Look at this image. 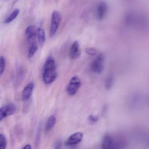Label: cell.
<instances>
[{
    "instance_id": "5b68a950",
    "label": "cell",
    "mask_w": 149,
    "mask_h": 149,
    "mask_svg": "<svg viewBox=\"0 0 149 149\" xmlns=\"http://www.w3.org/2000/svg\"><path fill=\"white\" fill-rule=\"evenodd\" d=\"M16 110L15 105L13 103H9L0 109V121L7 116L13 114Z\"/></svg>"
},
{
    "instance_id": "9a60e30c",
    "label": "cell",
    "mask_w": 149,
    "mask_h": 149,
    "mask_svg": "<svg viewBox=\"0 0 149 149\" xmlns=\"http://www.w3.org/2000/svg\"><path fill=\"white\" fill-rule=\"evenodd\" d=\"M38 45L37 43L32 44L30 45L29 49L28 51V55L27 57L28 58H30L35 55V53L36 52L38 49Z\"/></svg>"
},
{
    "instance_id": "7c38bea8",
    "label": "cell",
    "mask_w": 149,
    "mask_h": 149,
    "mask_svg": "<svg viewBox=\"0 0 149 149\" xmlns=\"http://www.w3.org/2000/svg\"><path fill=\"white\" fill-rule=\"evenodd\" d=\"M114 139L111 135L107 134L104 136L102 143V148L103 149H109L113 144Z\"/></svg>"
},
{
    "instance_id": "9c48e42d",
    "label": "cell",
    "mask_w": 149,
    "mask_h": 149,
    "mask_svg": "<svg viewBox=\"0 0 149 149\" xmlns=\"http://www.w3.org/2000/svg\"><path fill=\"white\" fill-rule=\"evenodd\" d=\"M83 138V134L80 132L73 134L69 137L66 142V144L67 146H73L80 143Z\"/></svg>"
},
{
    "instance_id": "44dd1931",
    "label": "cell",
    "mask_w": 149,
    "mask_h": 149,
    "mask_svg": "<svg viewBox=\"0 0 149 149\" xmlns=\"http://www.w3.org/2000/svg\"><path fill=\"white\" fill-rule=\"evenodd\" d=\"M99 117L98 116L92 115L89 116L88 120L90 122L94 123L97 122L99 120Z\"/></svg>"
},
{
    "instance_id": "603a6c76",
    "label": "cell",
    "mask_w": 149,
    "mask_h": 149,
    "mask_svg": "<svg viewBox=\"0 0 149 149\" xmlns=\"http://www.w3.org/2000/svg\"><path fill=\"white\" fill-rule=\"evenodd\" d=\"M23 149H31V146L29 144H27L24 147Z\"/></svg>"
},
{
    "instance_id": "277c9868",
    "label": "cell",
    "mask_w": 149,
    "mask_h": 149,
    "mask_svg": "<svg viewBox=\"0 0 149 149\" xmlns=\"http://www.w3.org/2000/svg\"><path fill=\"white\" fill-rule=\"evenodd\" d=\"M105 57L102 54H99L94 58L91 65V70L93 73L99 74L103 72L104 69Z\"/></svg>"
},
{
    "instance_id": "ffe728a7",
    "label": "cell",
    "mask_w": 149,
    "mask_h": 149,
    "mask_svg": "<svg viewBox=\"0 0 149 149\" xmlns=\"http://www.w3.org/2000/svg\"><path fill=\"white\" fill-rule=\"evenodd\" d=\"M85 52L88 55L91 56H95L97 53L96 49L94 48H92V47L86 49Z\"/></svg>"
},
{
    "instance_id": "ba28073f",
    "label": "cell",
    "mask_w": 149,
    "mask_h": 149,
    "mask_svg": "<svg viewBox=\"0 0 149 149\" xmlns=\"http://www.w3.org/2000/svg\"><path fill=\"white\" fill-rule=\"evenodd\" d=\"M34 88V84L30 82L27 84L22 92V98L23 101H27L31 97Z\"/></svg>"
},
{
    "instance_id": "e0dca14e",
    "label": "cell",
    "mask_w": 149,
    "mask_h": 149,
    "mask_svg": "<svg viewBox=\"0 0 149 149\" xmlns=\"http://www.w3.org/2000/svg\"><path fill=\"white\" fill-rule=\"evenodd\" d=\"M7 144V140L5 136L0 134V149H5Z\"/></svg>"
},
{
    "instance_id": "6da1fadb",
    "label": "cell",
    "mask_w": 149,
    "mask_h": 149,
    "mask_svg": "<svg viewBox=\"0 0 149 149\" xmlns=\"http://www.w3.org/2000/svg\"><path fill=\"white\" fill-rule=\"evenodd\" d=\"M57 76L55 59L52 56L47 58L43 69V80L45 84H50L56 80Z\"/></svg>"
},
{
    "instance_id": "30bf717a",
    "label": "cell",
    "mask_w": 149,
    "mask_h": 149,
    "mask_svg": "<svg viewBox=\"0 0 149 149\" xmlns=\"http://www.w3.org/2000/svg\"><path fill=\"white\" fill-rule=\"evenodd\" d=\"M108 10V6L104 1H101L99 3L97 8V17L98 19L101 20L106 16Z\"/></svg>"
},
{
    "instance_id": "8992f818",
    "label": "cell",
    "mask_w": 149,
    "mask_h": 149,
    "mask_svg": "<svg viewBox=\"0 0 149 149\" xmlns=\"http://www.w3.org/2000/svg\"><path fill=\"white\" fill-rule=\"evenodd\" d=\"M36 29L37 28L35 26L30 25L28 26L25 30V36L30 45L36 43Z\"/></svg>"
},
{
    "instance_id": "2e32d148",
    "label": "cell",
    "mask_w": 149,
    "mask_h": 149,
    "mask_svg": "<svg viewBox=\"0 0 149 149\" xmlns=\"http://www.w3.org/2000/svg\"><path fill=\"white\" fill-rule=\"evenodd\" d=\"M114 83V79L113 75H109L107 78L105 82V87L107 90H110Z\"/></svg>"
},
{
    "instance_id": "ac0fdd59",
    "label": "cell",
    "mask_w": 149,
    "mask_h": 149,
    "mask_svg": "<svg viewBox=\"0 0 149 149\" xmlns=\"http://www.w3.org/2000/svg\"><path fill=\"white\" fill-rule=\"evenodd\" d=\"M6 66V61L5 58L2 56H0V75L4 72Z\"/></svg>"
},
{
    "instance_id": "52a82bcc",
    "label": "cell",
    "mask_w": 149,
    "mask_h": 149,
    "mask_svg": "<svg viewBox=\"0 0 149 149\" xmlns=\"http://www.w3.org/2000/svg\"><path fill=\"white\" fill-rule=\"evenodd\" d=\"M81 55V49L78 41H76L72 45L70 49V57L73 60L78 59Z\"/></svg>"
},
{
    "instance_id": "5bb4252c",
    "label": "cell",
    "mask_w": 149,
    "mask_h": 149,
    "mask_svg": "<svg viewBox=\"0 0 149 149\" xmlns=\"http://www.w3.org/2000/svg\"><path fill=\"white\" fill-rule=\"evenodd\" d=\"M20 10L18 9H16L14 10L12 13L6 18V19L4 20V23L5 24H8L12 22V21H14L17 17L18 15L19 14Z\"/></svg>"
},
{
    "instance_id": "4fadbf2b",
    "label": "cell",
    "mask_w": 149,
    "mask_h": 149,
    "mask_svg": "<svg viewBox=\"0 0 149 149\" xmlns=\"http://www.w3.org/2000/svg\"><path fill=\"white\" fill-rule=\"evenodd\" d=\"M56 118L55 116L51 115L47 120L45 127V131L48 132L54 127L56 123Z\"/></svg>"
},
{
    "instance_id": "3957f363",
    "label": "cell",
    "mask_w": 149,
    "mask_h": 149,
    "mask_svg": "<svg viewBox=\"0 0 149 149\" xmlns=\"http://www.w3.org/2000/svg\"><path fill=\"white\" fill-rule=\"evenodd\" d=\"M61 21V16L59 12L57 10H53L52 14L51 22L50 27V35L51 37L56 34L59 27Z\"/></svg>"
},
{
    "instance_id": "8fae6325",
    "label": "cell",
    "mask_w": 149,
    "mask_h": 149,
    "mask_svg": "<svg viewBox=\"0 0 149 149\" xmlns=\"http://www.w3.org/2000/svg\"><path fill=\"white\" fill-rule=\"evenodd\" d=\"M36 36L38 43L41 46H42L45 41V32L43 28L41 27L37 28Z\"/></svg>"
},
{
    "instance_id": "7402d4cb",
    "label": "cell",
    "mask_w": 149,
    "mask_h": 149,
    "mask_svg": "<svg viewBox=\"0 0 149 149\" xmlns=\"http://www.w3.org/2000/svg\"><path fill=\"white\" fill-rule=\"evenodd\" d=\"M62 143L60 140H58L55 143L54 149H61Z\"/></svg>"
},
{
    "instance_id": "7a4b0ae2",
    "label": "cell",
    "mask_w": 149,
    "mask_h": 149,
    "mask_svg": "<svg viewBox=\"0 0 149 149\" xmlns=\"http://www.w3.org/2000/svg\"><path fill=\"white\" fill-rule=\"evenodd\" d=\"M81 81L80 78L74 75L72 77L66 88V93L70 96L75 95L81 86Z\"/></svg>"
},
{
    "instance_id": "d6986e66",
    "label": "cell",
    "mask_w": 149,
    "mask_h": 149,
    "mask_svg": "<svg viewBox=\"0 0 149 149\" xmlns=\"http://www.w3.org/2000/svg\"><path fill=\"white\" fill-rule=\"evenodd\" d=\"M123 147V145L122 143L114 140L113 144L109 149H122Z\"/></svg>"
},
{
    "instance_id": "cb8c5ba5",
    "label": "cell",
    "mask_w": 149,
    "mask_h": 149,
    "mask_svg": "<svg viewBox=\"0 0 149 149\" xmlns=\"http://www.w3.org/2000/svg\"><path fill=\"white\" fill-rule=\"evenodd\" d=\"M3 1H8V0H3Z\"/></svg>"
}]
</instances>
